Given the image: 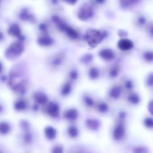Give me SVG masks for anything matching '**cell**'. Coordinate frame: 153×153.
I'll use <instances>...</instances> for the list:
<instances>
[{"label": "cell", "instance_id": "7a4b0ae2", "mask_svg": "<svg viewBox=\"0 0 153 153\" xmlns=\"http://www.w3.org/2000/svg\"><path fill=\"white\" fill-rule=\"evenodd\" d=\"M107 36V33L104 31L90 29L87 31L85 38L89 46L95 48L101 43Z\"/></svg>", "mask_w": 153, "mask_h": 153}, {"label": "cell", "instance_id": "30bf717a", "mask_svg": "<svg viewBox=\"0 0 153 153\" xmlns=\"http://www.w3.org/2000/svg\"><path fill=\"white\" fill-rule=\"evenodd\" d=\"M87 127L92 131L98 130L101 126L100 121L95 118H89L86 120Z\"/></svg>", "mask_w": 153, "mask_h": 153}, {"label": "cell", "instance_id": "ee69618b", "mask_svg": "<svg viewBox=\"0 0 153 153\" xmlns=\"http://www.w3.org/2000/svg\"><path fill=\"white\" fill-rule=\"evenodd\" d=\"M33 110L34 111H37V110L39 109V106H38V105L37 104H35L33 106Z\"/></svg>", "mask_w": 153, "mask_h": 153}, {"label": "cell", "instance_id": "ba28073f", "mask_svg": "<svg viewBox=\"0 0 153 153\" xmlns=\"http://www.w3.org/2000/svg\"><path fill=\"white\" fill-rule=\"evenodd\" d=\"M133 43L129 39H122L118 42V47L122 51H128L133 47Z\"/></svg>", "mask_w": 153, "mask_h": 153}, {"label": "cell", "instance_id": "f1b7e54d", "mask_svg": "<svg viewBox=\"0 0 153 153\" xmlns=\"http://www.w3.org/2000/svg\"><path fill=\"white\" fill-rule=\"evenodd\" d=\"M109 106L105 102H101L98 105L97 109L100 112L105 113L109 111Z\"/></svg>", "mask_w": 153, "mask_h": 153}, {"label": "cell", "instance_id": "603a6c76", "mask_svg": "<svg viewBox=\"0 0 153 153\" xmlns=\"http://www.w3.org/2000/svg\"><path fill=\"white\" fill-rule=\"evenodd\" d=\"M23 139L24 142L26 144H30L32 143L33 139V134L29 131H25L23 134Z\"/></svg>", "mask_w": 153, "mask_h": 153}, {"label": "cell", "instance_id": "484cf974", "mask_svg": "<svg viewBox=\"0 0 153 153\" xmlns=\"http://www.w3.org/2000/svg\"><path fill=\"white\" fill-rule=\"evenodd\" d=\"M68 134L71 138H76L78 136L79 130L76 127L71 126L68 130Z\"/></svg>", "mask_w": 153, "mask_h": 153}, {"label": "cell", "instance_id": "f35d334b", "mask_svg": "<svg viewBox=\"0 0 153 153\" xmlns=\"http://www.w3.org/2000/svg\"><path fill=\"white\" fill-rule=\"evenodd\" d=\"M148 110L151 115H153V100H151L149 102L148 105Z\"/></svg>", "mask_w": 153, "mask_h": 153}, {"label": "cell", "instance_id": "83f0119b", "mask_svg": "<svg viewBox=\"0 0 153 153\" xmlns=\"http://www.w3.org/2000/svg\"><path fill=\"white\" fill-rule=\"evenodd\" d=\"M93 56L90 53L85 54L80 59V61L84 64H88L92 61Z\"/></svg>", "mask_w": 153, "mask_h": 153}, {"label": "cell", "instance_id": "4dcf8cb0", "mask_svg": "<svg viewBox=\"0 0 153 153\" xmlns=\"http://www.w3.org/2000/svg\"><path fill=\"white\" fill-rule=\"evenodd\" d=\"M20 128L24 131H29L30 128V125L29 122L26 120H22L19 123Z\"/></svg>", "mask_w": 153, "mask_h": 153}, {"label": "cell", "instance_id": "5b68a950", "mask_svg": "<svg viewBox=\"0 0 153 153\" xmlns=\"http://www.w3.org/2000/svg\"><path fill=\"white\" fill-rule=\"evenodd\" d=\"M126 132L125 125L123 123L121 122L118 123L116 125L113 131V138L116 141H120L124 137Z\"/></svg>", "mask_w": 153, "mask_h": 153}, {"label": "cell", "instance_id": "4fadbf2b", "mask_svg": "<svg viewBox=\"0 0 153 153\" xmlns=\"http://www.w3.org/2000/svg\"><path fill=\"white\" fill-rule=\"evenodd\" d=\"M100 57L105 60H111L114 58V53L110 49H105L100 51L99 52Z\"/></svg>", "mask_w": 153, "mask_h": 153}, {"label": "cell", "instance_id": "836d02e7", "mask_svg": "<svg viewBox=\"0 0 153 153\" xmlns=\"http://www.w3.org/2000/svg\"><path fill=\"white\" fill-rule=\"evenodd\" d=\"M53 153H62L63 152V148L61 146L57 145L53 148L52 149Z\"/></svg>", "mask_w": 153, "mask_h": 153}, {"label": "cell", "instance_id": "f546056e", "mask_svg": "<svg viewBox=\"0 0 153 153\" xmlns=\"http://www.w3.org/2000/svg\"><path fill=\"white\" fill-rule=\"evenodd\" d=\"M143 123L146 128L149 129L153 128V118L147 117L144 120Z\"/></svg>", "mask_w": 153, "mask_h": 153}, {"label": "cell", "instance_id": "8992f818", "mask_svg": "<svg viewBox=\"0 0 153 153\" xmlns=\"http://www.w3.org/2000/svg\"><path fill=\"white\" fill-rule=\"evenodd\" d=\"M19 17L23 21L30 23H35L36 21L34 15H33V13H31L27 8H24L21 10Z\"/></svg>", "mask_w": 153, "mask_h": 153}, {"label": "cell", "instance_id": "5bb4252c", "mask_svg": "<svg viewBox=\"0 0 153 153\" xmlns=\"http://www.w3.org/2000/svg\"><path fill=\"white\" fill-rule=\"evenodd\" d=\"M34 98L36 102L39 104L43 105L48 101V97L43 92H39L36 93L34 95Z\"/></svg>", "mask_w": 153, "mask_h": 153}, {"label": "cell", "instance_id": "d6986e66", "mask_svg": "<svg viewBox=\"0 0 153 153\" xmlns=\"http://www.w3.org/2000/svg\"><path fill=\"white\" fill-rule=\"evenodd\" d=\"M11 130L10 125L6 122H1L0 124V132L2 135L8 134Z\"/></svg>", "mask_w": 153, "mask_h": 153}, {"label": "cell", "instance_id": "8fae6325", "mask_svg": "<svg viewBox=\"0 0 153 153\" xmlns=\"http://www.w3.org/2000/svg\"><path fill=\"white\" fill-rule=\"evenodd\" d=\"M8 33L10 35L15 37H20L21 35V30L20 27L14 24L10 26L8 29Z\"/></svg>", "mask_w": 153, "mask_h": 153}, {"label": "cell", "instance_id": "e575fe53", "mask_svg": "<svg viewBox=\"0 0 153 153\" xmlns=\"http://www.w3.org/2000/svg\"><path fill=\"white\" fill-rule=\"evenodd\" d=\"M124 86L125 88L129 90H131L134 88V84L130 79H128L126 81Z\"/></svg>", "mask_w": 153, "mask_h": 153}, {"label": "cell", "instance_id": "2e32d148", "mask_svg": "<svg viewBox=\"0 0 153 153\" xmlns=\"http://www.w3.org/2000/svg\"><path fill=\"white\" fill-rule=\"evenodd\" d=\"M122 89L120 87V86L115 85L111 88L109 92V95L113 99H118L120 97Z\"/></svg>", "mask_w": 153, "mask_h": 153}, {"label": "cell", "instance_id": "cb8c5ba5", "mask_svg": "<svg viewBox=\"0 0 153 153\" xmlns=\"http://www.w3.org/2000/svg\"><path fill=\"white\" fill-rule=\"evenodd\" d=\"M120 68L118 65H114L109 71V76L112 78H115L119 75Z\"/></svg>", "mask_w": 153, "mask_h": 153}, {"label": "cell", "instance_id": "8d00e7d4", "mask_svg": "<svg viewBox=\"0 0 153 153\" xmlns=\"http://www.w3.org/2000/svg\"><path fill=\"white\" fill-rule=\"evenodd\" d=\"M146 84L148 86H153V73H150L146 80Z\"/></svg>", "mask_w": 153, "mask_h": 153}, {"label": "cell", "instance_id": "d6a6232c", "mask_svg": "<svg viewBox=\"0 0 153 153\" xmlns=\"http://www.w3.org/2000/svg\"><path fill=\"white\" fill-rule=\"evenodd\" d=\"M84 102L85 104L89 107H92L94 104V102L93 98L88 96H86L84 97Z\"/></svg>", "mask_w": 153, "mask_h": 153}, {"label": "cell", "instance_id": "9a60e30c", "mask_svg": "<svg viewBox=\"0 0 153 153\" xmlns=\"http://www.w3.org/2000/svg\"><path fill=\"white\" fill-rule=\"evenodd\" d=\"M78 112L74 108L69 109L64 113V117L69 120H76L78 119Z\"/></svg>", "mask_w": 153, "mask_h": 153}, {"label": "cell", "instance_id": "7c38bea8", "mask_svg": "<svg viewBox=\"0 0 153 153\" xmlns=\"http://www.w3.org/2000/svg\"><path fill=\"white\" fill-rule=\"evenodd\" d=\"M45 135L48 139L53 140L57 136V131L56 129L52 126H47L44 129Z\"/></svg>", "mask_w": 153, "mask_h": 153}, {"label": "cell", "instance_id": "bcb514c9", "mask_svg": "<svg viewBox=\"0 0 153 153\" xmlns=\"http://www.w3.org/2000/svg\"><path fill=\"white\" fill-rule=\"evenodd\" d=\"M96 1L100 4H102L105 1V0H96Z\"/></svg>", "mask_w": 153, "mask_h": 153}, {"label": "cell", "instance_id": "60d3db41", "mask_svg": "<svg viewBox=\"0 0 153 153\" xmlns=\"http://www.w3.org/2000/svg\"><path fill=\"white\" fill-rule=\"evenodd\" d=\"M63 1H65L66 3L70 4V5H74L78 1V0H63Z\"/></svg>", "mask_w": 153, "mask_h": 153}, {"label": "cell", "instance_id": "b9f144b4", "mask_svg": "<svg viewBox=\"0 0 153 153\" xmlns=\"http://www.w3.org/2000/svg\"><path fill=\"white\" fill-rule=\"evenodd\" d=\"M39 27H40V29L43 32H46L47 31V27L44 24H42V25H40Z\"/></svg>", "mask_w": 153, "mask_h": 153}, {"label": "cell", "instance_id": "52a82bcc", "mask_svg": "<svg viewBox=\"0 0 153 153\" xmlns=\"http://www.w3.org/2000/svg\"><path fill=\"white\" fill-rule=\"evenodd\" d=\"M59 106L57 103L54 102H50L47 107V113L53 118L58 117L59 113Z\"/></svg>", "mask_w": 153, "mask_h": 153}, {"label": "cell", "instance_id": "6da1fadb", "mask_svg": "<svg viewBox=\"0 0 153 153\" xmlns=\"http://www.w3.org/2000/svg\"><path fill=\"white\" fill-rule=\"evenodd\" d=\"M26 67L22 64L16 65L10 71L8 78L9 85L16 93L25 94L27 90Z\"/></svg>", "mask_w": 153, "mask_h": 153}, {"label": "cell", "instance_id": "ffe728a7", "mask_svg": "<svg viewBox=\"0 0 153 153\" xmlns=\"http://www.w3.org/2000/svg\"><path fill=\"white\" fill-rule=\"evenodd\" d=\"M128 100L132 104L137 105L140 102V97L136 93H131L128 96Z\"/></svg>", "mask_w": 153, "mask_h": 153}, {"label": "cell", "instance_id": "74e56055", "mask_svg": "<svg viewBox=\"0 0 153 153\" xmlns=\"http://www.w3.org/2000/svg\"><path fill=\"white\" fill-rule=\"evenodd\" d=\"M146 149L143 147H137L134 149V152H135V153H145V152H146Z\"/></svg>", "mask_w": 153, "mask_h": 153}, {"label": "cell", "instance_id": "277c9868", "mask_svg": "<svg viewBox=\"0 0 153 153\" xmlns=\"http://www.w3.org/2000/svg\"><path fill=\"white\" fill-rule=\"evenodd\" d=\"M94 16V10L91 6L88 5H84L79 9L78 12V17L81 21H88L93 18Z\"/></svg>", "mask_w": 153, "mask_h": 153}, {"label": "cell", "instance_id": "44dd1931", "mask_svg": "<svg viewBox=\"0 0 153 153\" xmlns=\"http://www.w3.org/2000/svg\"><path fill=\"white\" fill-rule=\"evenodd\" d=\"M64 60V56L62 54H58L53 59L51 64L54 67H58L63 63Z\"/></svg>", "mask_w": 153, "mask_h": 153}, {"label": "cell", "instance_id": "7402d4cb", "mask_svg": "<svg viewBox=\"0 0 153 153\" xmlns=\"http://www.w3.org/2000/svg\"><path fill=\"white\" fill-rule=\"evenodd\" d=\"M140 0H120V3L123 8H126L137 3Z\"/></svg>", "mask_w": 153, "mask_h": 153}, {"label": "cell", "instance_id": "9c48e42d", "mask_svg": "<svg viewBox=\"0 0 153 153\" xmlns=\"http://www.w3.org/2000/svg\"><path fill=\"white\" fill-rule=\"evenodd\" d=\"M37 43L39 45L43 47L51 46L53 43V40L48 36H43L38 37Z\"/></svg>", "mask_w": 153, "mask_h": 153}, {"label": "cell", "instance_id": "1f68e13d", "mask_svg": "<svg viewBox=\"0 0 153 153\" xmlns=\"http://www.w3.org/2000/svg\"><path fill=\"white\" fill-rule=\"evenodd\" d=\"M144 58L148 62H153V52L147 51L144 54Z\"/></svg>", "mask_w": 153, "mask_h": 153}, {"label": "cell", "instance_id": "4316f807", "mask_svg": "<svg viewBox=\"0 0 153 153\" xmlns=\"http://www.w3.org/2000/svg\"><path fill=\"white\" fill-rule=\"evenodd\" d=\"M89 77L92 79H97L99 77L100 72L99 70L96 68H92L89 70L88 72Z\"/></svg>", "mask_w": 153, "mask_h": 153}, {"label": "cell", "instance_id": "d4e9b609", "mask_svg": "<svg viewBox=\"0 0 153 153\" xmlns=\"http://www.w3.org/2000/svg\"><path fill=\"white\" fill-rule=\"evenodd\" d=\"M72 90V87L70 83H66L62 87L61 90V94L63 96L68 95Z\"/></svg>", "mask_w": 153, "mask_h": 153}, {"label": "cell", "instance_id": "d590c367", "mask_svg": "<svg viewBox=\"0 0 153 153\" xmlns=\"http://www.w3.org/2000/svg\"><path fill=\"white\" fill-rule=\"evenodd\" d=\"M69 76L72 80H76L78 77V73L76 71L73 70L70 72Z\"/></svg>", "mask_w": 153, "mask_h": 153}, {"label": "cell", "instance_id": "ac0fdd59", "mask_svg": "<svg viewBox=\"0 0 153 153\" xmlns=\"http://www.w3.org/2000/svg\"><path fill=\"white\" fill-rule=\"evenodd\" d=\"M27 106L26 102L23 99L18 100L14 104V108L17 111H24L26 109Z\"/></svg>", "mask_w": 153, "mask_h": 153}, {"label": "cell", "instance_id": "f6af8a7d", "mask_svg": "<svg viewBox=\"0 0 153 153\" xmlns=\"http://www.w3.org/2000/svg\"><path fill=\"white\" fill-rule=\"evenodd\" d=\"M7 77L5 76H4V75L1 76V81H3V82H4V81H6V80H7Z\"/></svg>", "mask_w": 153, "mask_h": 153}, {"label": "cell", "instance_id": "e0dca14e", "mask_svg": "<svg viewBox=\"0 0 153 153\" xmlns=\"http://www.w3.org/2000/svg\"><path fill=\"white\" fill-rule=\"evenodd\" d=\"M63 32H65L68 36L73 39H77L79 38V35L78 32L74 28L67 25Z\"/></svg>", "mask_w": 153, "mask_h": 153}, {"label": "cell", "instance_id": "ab89813d", "mask_svg": "<svg viewBox=\"0 0 153 153\" xmlns=\"http://www.w3.org/2000/svg\"><path fill=\"white\" fill-rule=\"evenodd\" d=\"M137 22L139 25H145V23H146V19L142 16L140 17L138 19Z\"/></svg>", "mask_w": 153, "mask_h": 153}, {"label": "cell", "instance_id": "7bdbcfd3", "mask_svg": "<svg viewBox=\"0 0 153 153\" xmlns=\"http://www.w3.org/2000/svg\"><path fill=\"white\" fill-rule=\"evenodd\" d=\"M149 31L150 35L153 37V25H151L149 26Z\"/></svg>", "mask_w": 153, "mask_h": 153}, {"label": "cell", "instance_id": "3957f363", "mask_svg": "<svg viewBox=\"0 0 153 153\" xmlns=\"http://www.w3.org/2000/svg\"><path fill=\"white\" fill-rule=\"evenodd\" d=\"M25 51V45L22 41H17L11 43L5 53V57L9 60H14L20 57Z\"/></svg>", "mask_w": 153, "mask_h": 153}]
</instances>
